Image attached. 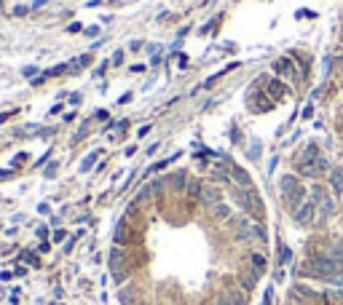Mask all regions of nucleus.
I'll use <instances>...</instances> for the list:
<instances>
[{
    "instance_id": "9b49d317",
    "label": "nucleus",
    "mask_w": 343,
    "mask_h": 305,
    "mask_svg": "<svg viewBox=\"0 0 343 305\" xmlns=\"http://www.w3.org/2000/svg\"><path fill=\"white\" fill-rule=\"evenodd\" d=\"M123 62V51H116L113 54V64H121Z\"/></svg>"
},
{
    "instance_id": "39448f33",
    "label": "nucleus",
    "mask_w": 343,
    "mask_h": 305,
    "mask_svg": "<svg viewBox=\"0 0 343 305\" xmlns=\"http://www.w3.org/2000/svg\"><path fill=\"white\" fill-rule=\"evenodd\" d=\"M330 190H332V196L343 193V169H332V174H330Z\"/></svg>"
},
{
    "instance_id": "dca6fc26",
    "label": "nucleus",
    "mask_w": 343,
    "mask_h": 305,
    "mask_svg": "<svg viewBox=\"0 0 343 305\" xmlns=\"http://www.w3.org/2000/svg\"><path fill=\"white\" fill-rule=\"evenodd\" d=\"M340 206H343V193H340Z\"/></svg>"
},
{
    "instance_id": "f8f14e48",
    "label": "nucleus",
    "mask_w": 343,
    "mask_h": 305,
    "mask_svg": "<svg viewBox=\"0 0 343 305\" xmlns=\"http://www.w3.org/2000/svg\"><path fill=\"white\" fill-rule=\"evenodd\" d=\"M177 64H180V67H183V70H185V67H188V56L183 54V56H180V59H177Z\"/></svg>"
},
{
    "instance_id": "f03ea898",
    "label": "nucleus",
    "mask_w": 343,
    "mask_h": 305,
    "mask_svg": "<svg viewBox=\"0 0 343 305\" xmlns=\"http://www.w3.org/2000/svg\"><path fill=\"white\" fill-rule=\"evenodd\" d=\"M292 217H295V222L303 225V227L314 225V220H317V204H314V201H303L298 209H295Z\"/></svg>"
},
{
    "instance_id": "6e6552de",
    "label": "nucleus",
    "mask_w": 343,
    "mask_h": 305,
    "mask_svg": "<svg viewBox=\"0 0 343 305\" xmlns=\"http://www.w3.org/2000/svg\"><path fill=\"white\" fill-rule=\"evenodd\" d=\"M233 177H236V182H239V185H250V174H247L244 169H236L233 166Z\"/></svg>"
},
{
    "instance_id": "2eb2a0df",
    "label": "nucleus",
    "mask_w": 343,
    "mask_h": 305,
    "mask_svg": "<svg viewBox=\"0 0 343 305\" xmlns=\"http://www.w3.org/2000/svg\"><path fill=\"white\" fill-rule=\"evenodd\" d=\"M46 3H49V0H35V3H32V8H41V6H46Z\"/></svg>"
},
{
    "instance_id": "9d476101",
    "label": "nucleus",
    "mask_w": 343,
    "mask_h": 305,
    "mask_svg": "<svg viewBox=\"0 0 343 305\" xmlns=\"http://www.w3.org/2000/svg\"><path fill=\"white\" fill-rule=\"evenodd\" d=\"M183 185H185V174H175V177H172V187L183 190Z\"/></svg>"
},
{
    "instance_id": "423d86ee",
    "label": "nucleus",
    "mask_w": 343,
    "mask_h": 305,
    "mask_svg": "<svg viewBox=\"0 0 343 305\" xmlns=\"http://www.w3.org/2000/svg\"><path fill=\"white\" fill-rule=\"evenodd\" d=\"M268 91H271V97H273V99H282V97H284V91H287V86H284L282 81H271V83H268Z\"/></svg>"
},
{
    "instance_id": "4468645a",
    "label": "nucleus",
    "mask_w": 343,
    "mask_h": 305,
    "mask_svg": "<svg viewBox=\"0 0 343 305\" xmlns=\"http://www.w3.org/2000/svg\"><path fill=\"white\" fill-rule=\"evenodd\" d=\"M27 11H30V8H24V6H19V8H16V11H14V14H16V16H24Z\"/></svg>"
},
{
    "instance_id": "f257e3e1",
    "label": "nucleus",
    "mask_w": 343,
    "mask_h": 305,
    "mask_svg": "<svg viewBox=\"0 0 343 305\" xmlns=\"http://www.w3.org/2000/svg\"><path fill=\"white\" fill-rule=\"evenodd\" d=\"M282 196H284V201L295 209L303 204V185L298 182V177H284L282 179Z\"/></svg>"
},
{
    "instance_id": "ddd939ff",
    "label": "nucleus",
    "mask_w": 343,
    "mask_h": 305,
    "mask_svg": "<svg viewBox=\"0 0 343 305\" xmlns=\"http://www.w3.org/2000/svg\"><path fill=\"white\" fill-rule=\"evenodd\" d=\"M311 116H314V104H308V107L303 110V118H311Z\"/></svg>"
},
{
    "instance_id": "20e7f679",
    "label": "nucleus",
    "mask_w": 343,
    "mask_h": 305,
    "mask_svg": "<svg viewBox=\"0 0 343 305\" xmlns=\"http://www.w3.org/2000/svg\"><path fill=\"white\" fill-rule=\"evenodd\" d=\"M273 70L276 72H282V75H290L292 81H298V75H295V67H292V62L284 56V59H279V62H273Z\"/></svg>"
},
{
    "instance_id": "7ed1b4c3",
    "label": "nucleus",
    "mask_w": 343,
    "mask_h": 305,
    "mask_svg": "<svg viewBox=\"0 0 343 305\" xmlns=\"http://www.w3.org/2000/svg\"><path fill=\"white\" fill-rule=\"evenodd\" d=\"M198 204H201L204 209H215L217 204H223V193L217 187H201V193L196 196Z\"/></svg>"
},
{
    "instance_id": "1a4fd4ad",
    "label": "nucleus",
    "mask_w": 343,
    "mask_h": 305,
    "mask_svg": "<svg viewBox=\"0 0 343 305\" xmlns=\"http://www.w3.org/2000/svg\"><path fill=\"white\" fill-rule=\"evenodd\" d=\"M94 161H97V152H91V156H86L83 158V164H81V171H89L94 166Z\"/></svg>"
},
{
    "instance_id": "0eeeda50",
    "label": "nucleus",
    "mask_w": 343,
    "mask_h": 305,
    "mask_svg": "<svg viewBox=\"0 0 343 305\" xmlns=\"http://www.w3.org/2000/svg\"><path fill=\"white\" fill-rule=\"evenodd\" d=\"M327 169H330V161L319 156L317 161H314V166H311V174H325Z\"/></svg>"
}]
</instances>
